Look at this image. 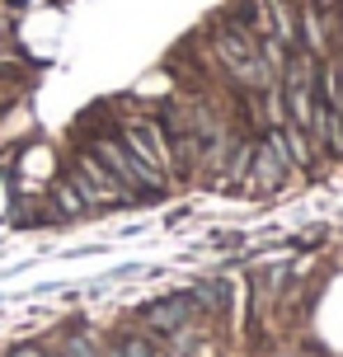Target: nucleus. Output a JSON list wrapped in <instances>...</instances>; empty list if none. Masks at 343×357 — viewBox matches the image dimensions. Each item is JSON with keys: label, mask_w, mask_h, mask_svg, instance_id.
<instances>
[{"label": "nucleus", "mask_w": 343, "mask_h": 357, "mask_svg": "<svg viewBox=\"0 0 343 357\" xmlns=\"http://www.w3.org/2000/svg\"><path fill=\"white\" fill-rule=\"evenodd\" d=\"M94 155L109 165V174L132 188V193H165V178L160 169H151V165L132 151V146H118V142H94Z\"/></svg>", "instance_id": "nucleus-1"}, {"label": "nucleus", "mask_w": 343, "mask_h": 357, "mask_svg": "<svg viewBox=\"0 0 343 357\" xmlns=\"http://www.w3.org/2000/svg\"><path fill=\"white\" fill-rule=\"evenodd\" d=\"M212 47H217V56L231 66L235 75H259L254 71V38H250V29L245 24H221L217 29V38H212Z\"/></svg>", "instance_id": "nucleus-2"}, {"label": "nucleus", "mask_w": 343, "mask_h": 357, "mask_svg": "<svg viewBox=\"0 0 343 357\" xmlns=\"http://www.w3.org/2000/svg\"><path fill=\"white\" fill-rule=\"evenodd\" d=\"M250 160H254V188H264V193L282 188V178H287V165H291L287 146H282V132H273V137L259 146V151H254Z\"/></svg>", "instance_id": "nucleus-3"}, {"label": "nucleus", "mask_w": 343, "mask_h": 357, "mask_svg": "<svg viewBox=\"0 0 343 357\" xmlns=\"http://www.w3.org/2000/svg\"><path fill=\"white\" fill-rule=\"evenodd\" d=\"M193 315H198V301H193L188 291H179V296H165V301L151 305V310H146V324L160 329V334H174V329H183Z\"/></svg>", "instance_id": "nucleus-4"}, {"label": "nucleus", "mask_w": 343, "mask_h": 357, "mask_svg": "<svg viewBox=\"0 0 343 357\" xmlns=\"http://www.w3.org/2000/svg\"><path fill=\"white\" fill-rule=\"evenodd\" d=\"M127 142H132V151H137L146 165H169V151H165V137H160L155 123H132L127 127Z\"/></svg>", "instance_id": "nucleus-5"}, {"label": "nucleus", "mask_w": 343, "mask_h": 357, "mask_svg": "<svg viewBox=\"0 0 343 357\" xmlns=\"http://www.w3.org/2000/svg\"><path fill=\"white\" fill-rule=\"evenodd\" d=\"M113 348H118L123 357H155V348H151L146 339H137V334H123V339L113 343Z\"/></svg>", "instance_id": "nucleus-6"}, {"label": "nucleus", "mask_w": 343, "mask_h": 357, "mask_svg": "<svg viewBox=\"0 0 343 357\" xmlns=\"http://www.w3.org/2000/svg\"><path fill=\"white\" fill-rule=\"evenodd\" d=\"M61 357H104V353H94V343L75 334V339H66V343H61Z\"/></svg>", "instance_id": "nucleus-7"}, {"label": "nucleus", "mask_w": 343, "mask_h": 357, "mask_svg": "<svg viewBox=\"0 0 343 357\" xmlns=\"http://www.w3.org/2000/svg\"><path fill=\"white\" fill-rule=\"evenodd\" d=\"M15 357H43V353H38V348H19Z\"/></svg>", "instance_id": "nucleus-8"}]
</instances>
